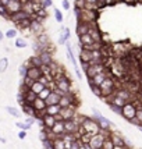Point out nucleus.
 Segmentation results:
<instances>
[{"label": "nucleus", "mask_w": 142, "mask_h": 149, "mask_svg": "<svg viewBox=\"0 0 142 149\" xmlns=\"http://www.w3.org/2000/svg\"><path fill=\"white\" fill-rule=\"evenodd\" d=\"M100 89H102V97L109 96L111 93L116 92V81L113 79V77H107L104 79L102 85H100Z\"/></svg>", "instance_id": "f257e3e1"}, {"label": "nucleus", "mask_w": 142, "mask_h": 149, "mask_svg": "<svg viewBox=\"0 0 142 149\" xmlns=\"http://www.w3.org/2000/svg\"><path fill=\"white\" fill-rule=\"evenodd\" d=\"M136 109H138V107H136V104L134 103V102H127V103L121 107V116L129 121V120H132V118L136 116Z\"/></svg>", "instance_id": "f03ea898"}, {"label": "nucleus", "mask_w": 142, "mask_h": 149, "mask_svg": "<svg viewBox=\"0 0 142 149\" xmlns=\"http://www.w3.org/2000/svg\"><path fill=\"white\" fill-rule=\"evenodd\" d=\"M81 125L85 128V131H86V132H90L92 135L97 134V132H99V130H100V124L97 123L96 118L93 120V118H88V117H86V118H85V121L81 124Z\"/></svg>", "instance_id": "7ed1b4c3"}, {"label": "nucleus", "mask_w": 142, "mask_h": 149, "mask_svg": "<svg viewBox=\"0 0 142 149\" xmlns=\"http://www.w3.org/2000/svg\"><path fill=\"white\" fill-rule=\"evenodd\" d=\"M106 68H107V67L104 65V63H99V64H95V65H89V67L85 70V74H86L88 78H93L95 75L103 72Z\"/></svg>", "instance_id": "20e7f679"}, {"label": "nucleus", "mask_w": 142, "mask_h": 149, "mask_svg": "<svg viewBox=\"0 0 142 149\" xmlns=\"http://www.w3.org/2000/svg\"><path fill=\"white\" fill-rule=\"evenodd\" d=\"M92 111H93V114H95V118L97 120V123L100 124V128H111V127L114 125L113 121H110L109 118H106L104 116H102L96 109H92Z\"/></svg>", "instance_id": "39448f33"}, {"label": "nucleus", "mask_w": 142, "mask_h": 149, "mask_svg": "<svg viewBox=\"0 0 142 149\" xmlns=\"http://www.w3.org/2000/svg\"><path fill=\"white\" fill-rule=\"evenodd\" d=\"M107 77H111V72L106 68L103 72H100V74H97V75H95L93 78H89V84L90 85H97V86H100L102 85V82H103L104 79Z\"/></svg>", "instance_id": "423d86ee"}, {"label": "nucleus", "mask_w": 142, "mask_h": 149, "mask_svg": "<svg viewBox=\"0 0 142 149\" xmlns=\"http://www.w3.org/2000/svg\"><path fill=\"white\" fill-rule=\"evenodd\" d=\"M60 114L63 116L64 121L65 120H71V118H74V117L77 116V106L72 104V106H68V107H61Z\"/></svg>", "instance_id": "0eeeda50"}, {"label": "nucleus", "mask_w": 142, "mask_h": 149, "mask_svg": "<svg viewBox=\"0 0 142 149\" xmlns=\"http://www.w3.org/2000/svg\"><path fill=\"white\" fill-rule=\"evenodd\" d=\"M104 138L100 132H97V134H95V135H92V139H90V148L92 149H100L102 146H103V142H104Z\"/></svg>", "instance_id": "6e6552de"}, {"label": "nucleus", "mask_w": 142, "mask_h": 149, "mask_svg": "<svg viewBox=\"0 0 142 149\" xmlns=\"http://www.w3.org/2000/svg\"><path fill=\"white\" fill-rule=\"evenodd\" d=\"M56 84H57V88H58V89H61V91L64 92V93H70V92H72L70 79H67L65 77L57 79V81H56Z\"/></svg>", "instance_id": "1a4fd4ad"}, {"label": "nucleus", "mask_w": 142, "mask_h": 149, "mask_svg": "<svg viewBox=\"0 0 142 149\" xmlns=\"http://www.w3.org/2000/svg\"><path fill=\"white\" fill-rule=\"evenodd\" d=\"M78 127H79V124H78L74 118L65 120L64 121V130H65V132H68V134H75L78 131Z\"/></svg>", "instance_id": "9d476101"}, {"label": "nucleus", "mask_w": 142, "mask_h": 149, "mask_svg": "<svg viewBox=\"0 0 142 149\" xmlns=\"http://www.w3.org/2000/svg\"><path fill=\"white\" fill-rule=\"evenodd\" d=\"M42 75V70L40 67H35V65H29L28 67V71H26V77L32 78L33 81H38Z\"/></svg>", "instance_id": "9b49d317"}, {"label": "nucleus", "mask_w": 142, "mask_h": 149, "mask_svg": "<svg viewBox=\"0 0 142 149\" xmlns=\"http://www.w3.org/2000/svg\"><path fill=\"white\" fill-rule=\"evenodd\" d=\"M7 10H8L10 14L21 11V10H22V3H21L19 0H10V3L7 4Z\"/></svg>", "instance_id": "f8f14e48"}, {"label": "nucleus", "mask_w": 142, "mask_h": 149, "mask_svg": "<svg viewBox=\"0 0 142 149\" xmlns=\"http://www.w3.org/2000/svg\"><path fill=\"white\" fill-rule=\"evenodd\" d=\"M52 132L54 134V135L57 136H63L65 134V130H64V121H56V124L53 125L52 128Z\"/></svg>", "instance_id": "ddd939ff"}, {"label": "nucleus", "mask_w": 142, "mask_h": 149, "mask_svg": "<svg viewBox=\"0 0 142 149\" xmlns=\"http://www.w3.org/2000/svg\"><path fill=\"white\" fill-rule=\"evenodd\" d=\"M110 138H111V141L114 142V145H124V146H125V138H124L120 132H117V131H111Z\"/></svg>", "instance_id": "4468645a"}, {"label": "nucleus", "mask_w": 142, "mask_h": 149, "mask_svg": "<svg viewBox=\"0 0 142 149\" xmlns=\"http://www.w3.org/2000/svg\"><path fill=\"white\" fill-rule=\"evenodd\" d=\"M25 18H29V14L25 13L24 10H21V11H17V13H14L10 15V19L13 21V22H19V21H22V19H25Z\"/></svg>", "instance_id": "2eb2a0df"}, {"label": "nucleus", "mask_w": 142, "mask_h": 149, "mask_svg": "<svg viewBox=\"0 0 142 149\" xmlns=\"http://www.w3.org/2000/svg\"><path fill=\"white\" fill-rule=\"evenodd\" d=\"M42 123H43L42 127H45V128H49V130H50L53 125L56 124V117L52 116V114H45L43 118H42Z\"/></svg>", "instance_id": "dca6fc26"}, {"label": "nucleus", "mask_w": 142, "mask_h": 149, "mask_svg": "<svg viewBox=\"0 0 142 149\" xmlns=\"http://www.w3.org/2000/svg\"><path fill=\"white\" fill-rule=\"evenodd\" d=\"M33 107H35V110L36 111H42V110H46V107H47V104H46V100L45 99H40V97H36L35 99V102H33Z\"/></svg>", "instance_id": "f3484780"}, {"label": "nucleus", "mask_w": 142, "mask_h": 149, "mask_svg": "<svg viewBox=\"0 0 142 149\" xmlns=\"http://www.w3.org/2000/svg\"><path fill=\"white\" fill-rule=\"evenodd\" d=\"M60 95L58 93H56L54 91H52V93L47 96V99H46V104L47 106H50V104H58V102H60Z\"/></svg>", "instance_id": "a211bd4d"}, {"label": "nucleus", "mask_w": 142, "mask_h": 149, "mask_svg": "<svg viewBox=\"0 0 142 149\" xmlns=\"http://www.w3.org/2000/svg\"><path fill=\"white\" fill-rule=\"evenodd\" d=\"M39 57L42 58V63L43 64H52L53 60H52V53L50 52H46V50H42V52H39Z\"/></svg>", "instance_id": "6ab92c4d"}, {"label": "nucleus", "mask_w": 142, "mask_h": 149, "mask_svg": "<svg viewBox=\"0 0 142 149\" xmlns=\"http://www.w3.org/2000/svg\"><path fill=\"white\" fill-rule=\"evenodd\" d=\"M22 111L28 114V116H36V110H35V107H33L32 103H24L22 104Z\"/></svg>", "instance_id": "aec40b11"}, {"label": "nucleus", "mask_w": 142, "mask_h": 149, "mask_svg": "<svg viewBox=\"0 0 142 149\" xmlns=\"http://www.w3.org/2000/svg\"><path fill=\"white\" fill-rule=\"evenodd\" d=\"M61 110V106L60 104H50V106H47L46 107V114H52V116H56L58 114Z\"/></svg>", "instance_id": "412c9836"}, {"label": "nucleus", "mask_w": 142, "mask_h": 149, "mask_svg": "<svg viewBox=\"0 0 142 149\" xmlns=\"http://www.w3.org/2000/svg\"><path fill=\"white\" fill-rule=\"evenodd\" d=\"M89 26L90 24H86V22H79L77 26V33L78 36L79 35H85V33H88V31H89Z\"/></svg>", "instance_id": "4be33fe9"}, {"label": "nucleus", "mask_w": 142, "mask_h": 149, "mask_svg": "<svg viewBox=\"0 0 142 149\" xmlns=\"http://www.w3.org/2000/svg\"><path fill=\"white\" fill-rule=\"evenodd\" d=\"M95 40L93 38L90 36L89 33H85V35H79V43L81 46H85V45H90V43H93Z\"/></svg>", "instance_id": "5701e85b"}, {"label": "nucleus", "mask_w": 142, "mask_h": 149, "mask_svg": "<svg viewBox=\"0 0 142 149\" xmlns=\"http://www.w3.org/2000/svg\"><path fill=\"white\" fill-rule=\"evenodd\" d=\"M24 97H25V103H33L35 99L38 97V95H36L32 89H29V91H26L25 93H24Z\"/></svg>", "instance_id": "b1692460"}, {"label": "nucleus", "mask_w": 142, "mask_h": 149, "mask_svg": "<svg viewBox=\"0 0 142 149\" xmlns=\"http://www.w3.org/2000/svg\"><path fill=\"white\" fill-rule=\"evenodd\" d=\"M31 24H32V19L31 18H25L22 19V21H19V22H17V25H18L19 29H31Z\"/></svg>", "instance_id": "393cba45"}, {"label": "nucleus", "mask_w": 142, "mask_h": 149, "mask_svg": "<svg viewBox=\"0 0 142 149\" xmlns=\"http://www.w3.org/2000/svg\"><path fill=\"white\" fill-rule=\"evenodd\" d=\"M53 143H54V149H65V141L63 139V136L53 139Z\"/></svg>", "instance_id": "a878e982"}, {"label": "nucleus", "mask_w": 142, "mask_h": 149, "mask_svg": "<svg viewBox=\"0 0 142 149\" xmlns=\"http://www.w3.org/2000/svg\"><path fill=\"white\" fill-rule=\"evenodd\" d=\"M43 64L42 63V58L39 57V56H35V57H31L29 58V61H28V67L29 65H35V67H40V65Z\"/></svg>", "instance_id": "bb28decb"}, {"label": "nucleus", "mask_w": 142, "mask_h": 149, "mask_svg": "<svg viewBox=\"0 0 142 149\" xmlns=\"http://www.w3.org/2000/svg\"><path fill=\"white\" fill-rule=\"evenodd\" d=\"M43 88H45V85L42 84V82H39V81H35V82H33V85L31 86V89H32L36 95H38L39 92H42V89H43Z\"/></svg>", "instance_id": "cd10ccee"}, {"label": "nucleus", "mask_w": 142, "mask_h": 149, "mask_svg": "<svg viewBox=\"0 0 142 149\" xmlns=\"http://www.w3.org/2000/svg\"><path fill=\"white\" fill-rule=\"evenodd\" d=\"M31 31L35 33H38L42 31V25H40V22L36 21V19H32V24H31Z\"/></svg>", "instance_id": "c85d7f7f"}, {"label": "nucleus", "mask_w": 142, "mask_h": 149, "mask_svg": "<svg viewBox=\"0 0 142 149\" xmlns=\"http://www.w3.org/2000/svg\"><path fill=\"white\" fill-rule=\"evenodd\" d=\"M50 93H52V89H50V88H47V86H45V88H43V89H42V92H39L38 93V96L40 97V99H47V96H49V95H50Z\"/></svg>", "instance_id": "c756f323"}, {"label": "nucleus", "mask_w": 142, "mask_h": 149, "mask_svg": "<svg viewBox=\"0 0 142 149\" xmlns=\"http://www.w3.org/2000/svg\"><path fill=\"white\" fill-rule=\"evenodd\" d=\"M78 139H79L82 143H89L90 139H92V134H90V132H85L84 135H81Z\"/></svg>", "instance_id": "7c9ffc66"}, {"label": "nucleus", "mask_w": 142, "mask_h": 149, "mask_svg": "<svg viewBox=\"0 0 142 149\" xmlns=\"http://www.w3.org/2000/svg\"><path fill=\"white\" fill-rule=\"evenodd\" d=\"M114 148V142L111 141V138H106L104 139V142H103V146H102V149H113Z\"/></svg>", "instance_id": "2f4dec72"}, {"label": "nucleus", "mask_w": 142, "mask_h": 149, "mask_svg": "<svg viewBox=\"0 0 142 149\" xmlns=\"http://www.w3.org/2000/svg\"><path fill=\"white\" fill-rule=\"evenodd\" d=\"M0 15L4 18H10V15H11L7 10V6H4V4H0Z\"/></svg>", "instance_id": "473e14b6"}, {"label": "nucleus", "mask_w": 142, "mask_h": 149, "mask_svg": "<svg viewBox=\"0 0 142 149\" xmlns=\"http://www.w3.org/2000/svg\"><path fill=\"white\" fill-rule=\"evenodd\" d=\"M8 67V60L6 57L4 58H0V72H4Z\"/></svg>", "instance_id": "72a5a7b5"}, {"label": "nucleus", "mask_w": 142, "mask_h": 149, "mask_svg": "<svg viewBox=\"0 0 142 149\" xmlns=\"http://www.w3.org/2000/svg\"><path fill=\"white\" fill-rule=\"evenodd\" d=\"M90 89L93 92V95L102 97V89H100V86H97V85H90Z\"/></svg>", "instance_id": "f704fd0d"}, {"label": "nucleus", "mask_w": 142, "mask_h": 149, "mask_svg": "<svg viewBox=\"0 0 142 149\" xmlns=\"http://www.w3.org/2000/svg\"><path fill=\"white\" fill-rule=\"evenodd\" d=\"M33 82H35V81H33L32 78H29V77H24V81H22V85H25L26 88H29V89H31V86H32L33 85Z\"/></svg>", "instance_id": "c9c22d12"}, {"label": "nucleus", "mask_w": 142, "mask_h": 149, "mask_svg": "<svg viewBox=\"0 0 142 149\" xmlns=\"http://www.w3.org/2000/svg\"><path fill=\"white\" fill-rule=\"evenodd\" d=\"M6 110L11 114V116H14V117H18L19 116V111L15 109V107H13V106H7L6 107Z\"/></svg>", "instance_id": "e433bc0d"}, {"label": "nucleus", "mask_w": 142, "mask_h": 149, "mask_svg": "<svg viewBox=\"0 0 142 149\" xmlns=\"http://www.w3.org/2000/svg\"><path fill=\"white\" fill-rule=\"evenodd\" d=\"M15 46H17V47H26V42L24 39L17 38L15 39Z\"/></svg>", "instance_id": "4c0bfd02"}, {"label": "nucleus", "mask_w": 142, "mask_h": 149, "mask_svg": "<svg viewBox=\"0 0 142 149\" xmlns=\"http://www.w3.org/2000/svg\"><path fill=\"white\" fill-rule=\"evenodd\" d=\"M86 0H75V8H85Z\"/></svg>", "instance_id": "58836bf2"}, {"label": "nucleus", "mask_w": 142, "mask_h": 149, "mask_svg": "<svg viewBox=\"0 0 142 149\" xmlns=\"http://www.w3.org/2000/svg\"><path fill=\"white\" fill-rule=\"evenodd\" d=\"M15 125H17V127H18V128H19V130H29V128H31V125H29V124H26V123H19V121H18V123H17V124H15Z\"/></svg>", "instance_id": "ea45409f"}, {"label": "nucleus", "mask_w": 142, "mask_h": 149, "mask_svg": "<svg viewBox=\"0 0 142 149\" xmlns=\"http://www.w3.org/2000/svg\"><path fill=\"white\" fill-rule=\"evenodd\" d=\"M26 71H28V64H22L21 65V67H19V74H21V75H22V77H25L26 75Z\"/></svg>", "instance_id": "a19ab883"}, {"label": "nucleus", "mask_w": 142, "mask_h": 149, "mask_svg": "<svg viewBox=\"0 0 142 149\" xmlns=\"http://www.w3.org/2000/svg\"><path fill=\"white\" fill-rule=\"evenodd\" d=\"M135 118L139 121V124L142 125V107H138L136 109V116H135Z\"/></svg>", "instance_id": "79ce46f5"}, {"label": "nucleus", "mask_w": 142, "mask_h": 149, "mask_svg": "<svg viewBox=\"0 0 142 149\" xmlns=\"http://www.w3.org/2000/svg\"><path fill=\"white\" fill-rule=\"evenodd\" d=\"M109 106H110V109L113 111H116L117 114H121V107L120 106H116V104H113V103H109Z\"/></svg>", "instance_id": "37998d69"}, {"label": "nucleus", "mask_w": 142, "mask_h": 149, "mask_svg": "<svg viewBox=\"0 0 142 149\" xmlns=\"http://www.w3.org/2000/svg\"><path fill=\"white\" fill-rule=\"evenodd\" d=\"M15 35H17V31H15V29H8V31L6 32L7 38H14Z\"/></svg>", "instance_id": "c03bdc74"}, {"label": "nucleus", "mask_w": 142, "mask_h": 149, "mask_svg": "<svg viewBox=\"0 0 142 149\" xmlns=\"http://www.w3.org/2000/svg\"><path fill=\"white\" fill-rule=\"evenodd\" d=\"M38 17H40V18H45L46 15H47V14H46V10L45 8H42V10H40V11H38Z\"/></svg>", "instance_id": "a18cd8bd"}, {"label": "nucleus", "mask_w": 142, "mask_h": 149, "mask_svg": "<svg viewBox=\"0 0 142 149\" xmlns=\"http://www.w3.org/2000/svg\"><path fill=\"white\" fill-rule=\"evenodd\" d=\"M33 121H35V117H33V116H29V117H28V118L25 120V123L29 124V125H31V124H33Z\"/></svg>", "instance_id": "49530a36"}, {"label": "nucleus", "mask_w": 142, "mask_h": 149, "mask_svg": "<svg viewBox=\"0 0 142 149\" xmlns=\"http://www.w3.org/2000/svg\"><path fill=\"white\" fill-rule=\"evenodd\" d=\"M18 136H19V139H24L26 136V131L25 130H21L19 131V134H18Z\"/></svg>", "instance_id": "de8ad7c7"}, {"label": "nucleus", "mask_w": 142, "mask_h": 149, "mask_svg": "<svg viewBox=\"0 0 142 149\" xmlns=\"http://www.w3.org/2000/svg\"><path fill=\"white\" fill-rule=\"evenodd\" d=\"M56 18H57V21H61V14L58 10H56Z\"/></svg>", "instance_id": "09e8293b"}, {"label": "nucleus", "mask_w": 142, "mask_h": 149, "mask_svg": "<svg viewBox=\"0 0 142 149\" xmlns=\"http://www.w3.org/2000/svg\"><path fill=\"white\" fill-rule=\"evenodd\" d=\"M50 4H52V1H50V0H43V6H45V7L50 6Z\"/></svg>", "instance_id": "8fccbe9b"}, {"label": "nucleus", "mask_w": 142, "mask_h": 149, "mask_svg": "<svg viewBox=\"0 0 142 149\" xmlns=\"http://www.w3.org/2000/svg\"><path fill=\"white\" fill-rule=\"evenodd\" d=\"M10 3V0H0V4H4V6H7Z\"/></svg>", "instance_id": "3c124183"}, {"label": "nucleus", "mask_w": 142, "mask_h": 149, "mask_svg": "<svg viewBox=\"0 0 142 149\" xmlns=\"http://www.w3.org/2000/svg\"><path fill=\"white\" fill-rule=\"evenodd\" d=\"M113 149H125V146H124V145H114Z\"/></svg>", "instance_id": "603ef678"}, {"label": "nucleus", "mask_w": 142, "mask_h": 149, "mask_svg": "<svg viewBox=\"0 0 142 149\" xmlns=\"http://www.w3.org/2000/svg\"><path fill=\"white\" fill-rule=\"evenodd\" d=\"M63 7H64V8H68V3H67V1H64V3H63Z\"/></svg>", "instance_id": "864d4df0"}, {"label": "nucleus", "mask_w": 142, "mask_h": 149, "mask_svg": "<svg viewBox=\"0 0 142 149\" xmlns=\"http://www.w3.org/2000/svg\"><path fill=\"white\" fill-rule=\"evenodd\" d=\"M86 1H88V3H97L99 0H86Z\"/></svg>", "instance_id": "5fc2aeb1"}, {"label": "nucleus", "mask_w": 142, "mask_h": 149, "mask_svg": "<svg viewBox=\"0 0 142 149\" xmlns=\"http://www.w3.org/2000/svg\"><path fill=\"white\" fill-rule=\"evenodd\" d=\"M0 142H3V143H4V142H6V139H4V138H1V136H0Z\"/></svg>", "instance_id": "6e6d98bb"}, {"label": "nucleus", "mask_w": 142, "mask_h": 149, "mask_svg": "<svg viewBox=\"0 0 142 149\" xmlns=\"http://www.w3.org/2000/svg\"><path fill=\"white\" fill-rule=\"evenodd\" d=\"M3 36H4V35H3V32H1V31H0V40H1V39H3Z\"/></svg>", "instance_id": "4d7b16f0"}, {"label": "nucleus", "mask_w": 142, "mask_h": 149, "mask_svg": "<svg viewBox=\"0 0 142 149\" xmlns=\"http://www.w3.org/2000/svg\"><path fill=\"white\" fill-rule=\"evenodd\" d=\"M138 128H139V131L142 132V125H138Z\"/></svg>", "instance_id": "13d9d810"}, {"label": "nucleus", "mask_w": 142, "mask_h": 149, "mask_svg": "<svg viewBox=\"0 0 142 149\" xmlns=\"http://www.w3.org/2000/svg\"><path fill=\"white\" fill-rule=\"evenodd\" d=\"M100 149H102V148H100Z\"/></svg>", "instance_id": "bf43d9fd"}]
</instances>
